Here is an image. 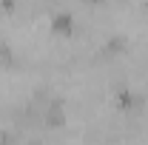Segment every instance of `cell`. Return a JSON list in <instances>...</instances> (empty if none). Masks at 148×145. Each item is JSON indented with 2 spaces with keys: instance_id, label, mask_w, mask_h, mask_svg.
Returning a JSON list of instances; mask_svg holds the SVG:
<instances>
[{
  "instance_id": "cell-1",
  "label": "cell",
  "mask_w": 148,
  "mask_h": 145,
  "mask_svg": "<svg viewBox=\"0 0 148 145\" xmlns=\"http://www.w3.org/2000/svg\"><path fill=\"white\" fill-rule=\"evenodd\" d=\"M49 29L57 37H71L77 29V14L74 9H51L49 12Z\"/></svg>"
},
{
  "instance_id": "cell-2",
  "label": "cell",
  "mask_w": 148,
  "mask_h": 145,
  "mask_svg": "<svg viewBox=\"0 0 148 145\" xmlns=\"http://www.w3.org/2000/svg\"><path fill=\"white\" fill-rule=\"evenodd\" d=\"M40 122H43L46 128H51V131H60V128L69 125V114H66L63 97H51V100H49V105H46L43 114H40Z\"/></svg>"
},
{
  "instance_id": "cell-3",
  "label": "cell",
  "mask_w": 148,
  "mask_h": 145,
  "mask_svg": "<svg viewBox=\"0 0 148 145\" xmlns=\"http://www.w3.org/2000/svg\"><path fill=\"white\" fill-rule=\"evenodd\" d=\"M0 145H14V137L9 131H0Z\"/></svg>"
}]
</instances>
